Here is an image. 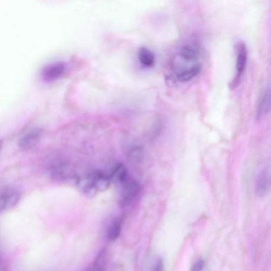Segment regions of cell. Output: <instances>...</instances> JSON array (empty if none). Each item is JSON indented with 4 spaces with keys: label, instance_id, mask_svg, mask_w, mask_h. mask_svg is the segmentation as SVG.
I'll return each instance as SVG.
<instances>
[{
    "label": "cell",
    "instance_id": "8fae6325",
    "mask_svg": "<svg viewBox=\"0 0 271 271\" xmlns=\"http://www.w3.org/2000/svg\"><path fill=\"white\" fill-rule=\"evenodd\" d=\"M199 49L195 44H188L183 46L179 53L180 57L185 61H193L198 58Z\"/></svg>",
    "mask_w": 271,
    "mask_h": 271
},
{
    "label": "cell",
    "instance_id": "6da1fadb",
    "mask_svg": "<svg viewBox=\"0 0 271 271\" xmlns=\"http://www.w3.org/2000/svg\"><path fill=\"white\" fill-rule=\"evenodd\" d=\"M236 74L230 84V88L234 90L238 87L248 63V51L247 46L242 42L239 43L236 46Z\"/></svg>",
    "mask_w": 271,
    "mask_h": 271
},
{
    "label": "cell",
    "instance_id": "52a82bcc",
    "mask_svg": "<svg viewBox=\"0 0 271 271\" xmlns=\"http://www.w3.org/2000/svg\"><path fill=\"white\" fill-rule=\"evenodd\" d=\"M94 186L98 193L108 189L111 182L110 178L104 172L100 171H93L89 173Z\"/></svg>",
    "mask_w": 271,
    "mask_h": 271
},
{
    "label": "cell",
    "instance_id": "4fadbf2b",
    "mask_svg": "<svg viewBox=\"0 0 271 271\" xmlns=\"http://www.w3.org/2000/svg\"><path fill=\"white\" fill-rule=\"evenodd\" d=\"M138 58L140 63L147 67H152L155 64V56L150 49L141 47L138 52Z\"/></svg>",
    "mask_w": 271,
    "mask_h": 271
},
{
    "label": "cell",
    "instance_id": "5b68a950",
    "mask_svg": "<svg viewBox=\"0 0 271 271\" xmlns=\"http://www.w3.org/2000/svg\"><path fill=\"white\" fill-rule=\"evenodd\" d=\"M269 186V173L267 170L264 169L258 175L255 182V193L258 198H262L266 195Z\"/></svg>",
    "mask_w": 271,
    "mask_h": 271
},
{
    "label": "cell",
    "instance_id": "7c38bea8",
    "mask_svg": "<svg viewBox=\"0 0 271 271\" xmlns=\"http://www.w3.org/2000/svg\"><path fill=\"white\" fill-rule=\"evenodd\" d=\"M201 70L200 64H195L190 69L181 72L176 75L177 79L181 82H187L198 76Z\"/></svg>",
    "mask_w": 271,
    "mask_h": 271
},
{
    "label": "cell",
    "instance_id": "9a60e30c",
    "mask_svg": "<svg viewBox=\"0 0 271 271\" xmlns=\"http://www.w3.org/2000/svg\"><path fill=\"white\" fill-rule=\"evenodd\" d=\"M106 251L103 249L98 254L92 266L87 271H106Z\"/></svg>",
    "mask_w": 271,
    "mask_h": 271
},
{
    "label": "cell",
    "instance_id": "e0dca14e",
    "mask_svg": "<svg viewBox=\"0 0 271 271\" xmlns=\"http://www.w3.org/2000/svg\"><path fill=\"white\" fill-rule=\"evenodd\" d=\"M204 266L205 261L202 259H200L194 263L190 271H202Z\"/></svg>",
    "mask_w": 271,
    "mask_h": 271
},
{
    "label": "cell",
    "instance_id": "277c9868",
    "mask_svg": "<svg viewBox=\"0 0 271 271\" xmlns=\"http://www.w3.org/2000/svg\"><path fill=\"white\" fill-rule=\"evenodd\" d=\"M43 131L40 128L31 129L23 134L18 141L20 150L27 151L35 146L41 139Z\"/></svg>",
    "mask_w": 271,
    "mask_h": 271
},
{
    "label": "cell",
    "instance_id": "9c48e42d",
    "mask_svg": "<svg viewBox=\"0 0 271 271\" xmlns=\"http://www.w3.org/2000/svg\"><path fill=\"white\" fill-rule=\"evenodd\" d=\"M271 109V85L263 94L258 103L256 113V119L260 120Z\"/></svg>",
    "mask_w": 271,
    "mask_h": 271
},
{
    "label": "cell",
    "instance_id": "7a4b0ae2",
    "mask_svg": "<svg viewBox=\"0 0 271 271\" xmlns=\"http://www.w3.org/2000/svg\"><path fill=\"white\" fill-rule=\"evenodd\" d=\"M68 67L63 61H56L45 66L42 71V77L46 82H52L64 75Z\"/></svg>",
    "mask_w": 271,
    "mask_h": 271
},
{
    "label": "cell",
    "instance_id": "8992f818",
    "mask_svg": "<svg viewBox=\"0 0 271 271\" xmlns=\"http://www.w3.org/2000/svg\"><path fill=\"white\" fill-rule=\"evenodd\" d=\"M76 184L80 192L88 196L93 197L98 193L89 173L78 177L76 180Z\"/></svg>",
    "mask_w": 271,
    "mask_h": 271
},
{
    "label": "cell",
    "instance_id": "ac0fdd59",
    "mask_svg": "<svg viewBox=\"0 0 271 271\" xmlns=\"http://www.w3.org/2000/svg\"><path fill=\"white\" fill-rule=\"evenodd\" d=\"M164 263L161 258H158L156 261L152 271H163Z\"/></svg>",
    "mask_w": 271,
    "mask_h": 271
},
{
    "label": "cell",
    "instance_id": "ba28073f",
    "mask_svg": "<svg viewBox=\"0 0 271 271\" xmlns=\"http://www.w3.org/2000/svg\"><path fill=\"white\" fill-rule=\"evenodd\" d=\"M123 189L122 205L125 206L137 196L140 187L137 182L128 180L123 185Z\"/></svg>",
    "mask_w": 271,
    "mask_h": 271
},
{
    "label": "cell",
    "instance_id": "3957f363",
    "mask_svg": "<svg viewBox=\"0 0 271 271\" xmlns=\"http://www.w3.org/2000/svg\"><path fill=\"white\" fill-rule=\"evenodd\" d=\"M20 199V194L18 190L11 187H5L0 195V211L3 213L15 207Z\"/></svg>",
    "mask_w": 271,
    "mask_h": 271
},
{
    "label": "cell",
    "instance_id": "30bf717a",
    "mask_svg": "<svg viewBox=\"0 0 271 271\" xmlns=\"http://www.w3.org/2000/svg\"><path fill=\"white\" fill-rule=\"evenodd\" d=\"M109 177L112 182L123 186L128 180L127 169L124 164H118L114 167Z\"/></svg>",
    "mask_w": 271,
    "mask_h": 271
},
{
    "label": "cell",
    "instance_id": "2e32d148",
    "mask_svg": "<svg viewBox=\"0 0 271 271\" xmlns=\"http://www.w3.org/2000/svg\"><path fill=\"white\" fill-rule=\"evenodd\" d=\"M143 150L141 147H136L130 150L129 153V158L133 162H140L143 157Z\"/></svg>",
    "mask_w": 271,
    "mask_h": 271
},
{
    "label": "cell",
    "instance_id": "5bb4252c",
    "mask_svg": "<svg viewBox=\"0 0 271 271\" xmlns=\"http://www.w3.org/2000/svg\"><path fill=\"white\" fill-rule=\"evenodd\" d=\"M122 227L121 220H114L109 227L107 232V238L109 241H116L120 235Z\"/></svg>",
    "mask_w": 271,
    "mask_h": 271
}]
</instances>
